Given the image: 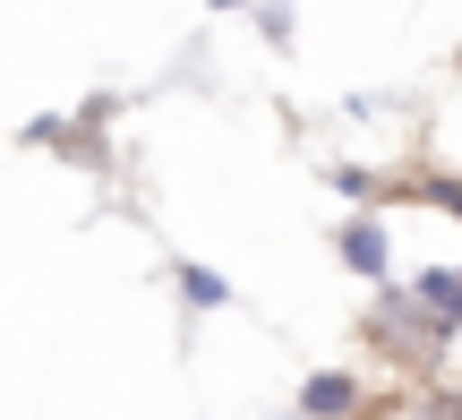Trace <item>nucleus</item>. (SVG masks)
I'll use <instances>...</instances> for the list:
<instances>
[{
    "mask_svg": "<svg viewBox=\"0 0 462 420\" xmlns=\"http://www.w3.org/2000/svg\"><path fill=\"white\" fill-rule=\"evenodd\" d=\"M180 301H189V309H223V301H231V284H223L215 266H180Z\"/></svg>",
    "mask_w": 462,
    "mask_h": 420,
    "instance_id": "obj_5",
    "label": "nucleus"
},
{
    "mask_svg": "<svg viewBox=\"0 0 462 420\" xmlns=\"http://www.w3.org/2000/svg\"><path fill=\"white\" fill-rule=\"evenodd\" d=\"M377 326L394 335V352H411V360H429V352H446V343H454L411 292H385V284H377Z\"/></svg>",
    "mask_w": 462,
    "mask_h": 420,
    "instance_id": "obj_1",
    "label": "nucleus"
},
{
    "mask_svg": "<svg viewBox=\"0 0 462 420\" xmlns=\"http://www.w3.org/2000/svg\"><path fill=\"white\" fill-rule=\"evenodd\" d=\"M402 420H462V395H420Z\"/></svg>",
    "mask_w": 462,
    "mask_h": 420,
    "instance_id": "obj_6",
    "label": "nucleus"
},
{
    "mask_svg": "<svg viewBox=\"0 0 462 420\" xmlns=\"http://www.w3.org/2000/svg\"><path fill=\"white\" fill-rule=\"evenodd\" d=\"M300 412H309V420H351V412H360V378H351V369H317L309 387H300Z\"/></svg>",
    "mask_w": 462,
    "mask_h": 420,
    "instance_id": "obj_3",
    "label": "nucleus"
},
{
    "mask_svg": "<svg viewBox=\"0 0 462 420\" xmlns=\"http://www.w3.org/2000/svg\"><path fill=\"white\" fill-rule=\"evenodd\" d=\"M334 249H343V266L368 275V284H385V275H394V240H385L377 215H351L343 232H334Z\"/></svg>",
    "mask_w": 462,
    "mask_h": 420,
    "instance_id": "obj_2",
    "label": "nucleus"
},
{
    "mask_svg": "<svg viewBox=\"0 0 462 420\" xmlns=\"http://www.w3.org/2000/svg\"><path fill=\"white\" fill-rule=\"evenodd\" d=\"M429 198H437V206H454V215H462V181H429Z\"/></svg>",
    "mask_w": 462,
    "mask_h": 420,
    "instance_id": "obj_7",
    "label": "nucleus"
},
{
    "mask_svg": "<svg viewBox=\"0 0 462 420\" xmlns=\"http://www.w3.org/2000/svg\"><path fill=\"white\" fill-rule=\"evenodd\" d=\"M411 301H420V309H429V318L454 335V326H462V266H429V275L411 284Z\"/></svg>",
    "mask_w": 462,
    "mask_h": 420,
    "instance_id": "obj_4",
    "label": "nucleus"
},
{
    "mask_svg": "<svg viewBox=\"0 0 462 420\" xmlns=\"http://www.w3.org/2000/svg\"><path fill=\"white\" fill-rule=\"evenodd\" d=\"M206 9H248V0H206Z\"/></svg>",
    "mask_w": 462,
    "mask_h": 420,
    "instance_id": "obj_8",
    "label": "nucleus"
}]
</instances>
